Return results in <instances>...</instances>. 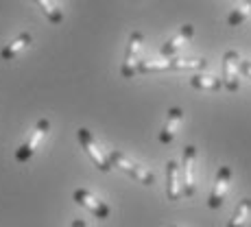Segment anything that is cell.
Wrapping results in <instances>:
<instances>
[{
    "instance_id": "6da1fadb",
    "label": "cell",
    "mask_w": 251,
    "mask_h": 227,
    "mask_svg": "<svg viewBox=\"0 0 251 227\" xmlns=\"http://www.w3.org/2000/svg\"><path fill=\"white\" fill-rule=\"evenodd\" d=\"M109 162H112V166L120 168L123 173H127V175H131L133 179L138 183H142V186H153L155 183V175H153L149 168L140 166L138 162H133V159H129L125 153L120 151H112L109 153Z\"/></svg>"
},
{
    "instance_id": "7a4b0ae2",
    "label": "cell",
    "mask_w": 251,
    "mask_h": 227,
    "mask_svg": "<svg viewBox=\"0 0 251 227\" xmlns=\"http://www.w3.org/2000/svg\"><path fill=\"white\" fill-rule=\"evenodd\" d=\"M142 44H144V35L140 31H133L129 35L127 52H125V61H123V68H120V75L125 79H133L138 75V66L142 61Z\"/></svg>"
},
{
    "instance_id": "3957f363",
    "label": "cell",
    "mask_w": 251,
    "mask_h": 227,
    "mask_svg": "<svg viewBox=\"0 0 251 227\" xmlns=\"http://www.w3.org/2000/svg\"><path fill=\"white\" fill-rule=\"evenodd\" d=\"M48 129H50V120H48V118H40V120H37V125L33 127L31 136H28L20 144V147H18V151H16V159H18V162L24 164V162H28V159L35 155L37 147L42 144V140H44V136L48 133Z\"/></svg>"
},
{
    "instance_id": "277c9868",
    "label": "cell",
    "mask_w": 251,
    "mask_h": 227,
    "mask_svg": "<svg viewBox=\"0 0 251 227\" xmlns=\"http://www.w3.org/2000/svg\"><path fill=\"white\" fill-rule=\"evenodd\" d=\"M76 138H79L81 147L85 149V153L90 155V159L94 162V166L99 168L100 173H109V171H112V162H109V157L105 155L103 151H100L99 142H96V138L90 133V129L81 127L79 131H76Z\"/></svg>"
},
{
    "instance_id": "5b68a950",
    "label": "cell",
    "mask_w": 251,
    "mask_h": 227,
    "mask_svg": "<svg viewBox=\"0 0 251 227\" xmlns=\"http://www.w3.org/2000/svg\"><path fill=\"white\" fill-rule=\"evenodd\" d=\"M72 199H75V203L85 207L90 214H94L96 219H109V214H112L109 205L105 203V201H100L99 197H94L90 190H85V188H76V190L72 192Z\"/></svg>"
},
{
    "instance_id": "8992f818",
    "label": "cell",
    "mask_w": 251,
    "mask_h": 227,
    "mask_svg": "<svg viewBox=\"0 0 251 227\" xmlns=\"http://www.w3.org/2000/svg\"><path fill=\"white\" fill-rule=\"evenodd\" d=\"M195 159H197V147L188 144V147L183 149V164L179 168V173H181V195H186V197H192L195 190H197V186H195Z\"/></svg>"
},
{
    "instance_id": "52a82bcc",
    "label": "cell",
    "mask_w": 251,
    "mask_h": 227,
    "mask_svg": "<svg viewBox=\"0 0 251 227\" xmlns=\"http://www.w3.org/2000/svg\"><path fill=\"white\" fill-rule=\"evenodd\" d=\"M238 52L236 50H227L223 55V88L227 92H238Z\"/></svg>"
},
{
    "instance_id": "ba28073f",
    "label": "cell",
    "mask_w": 251,
    "mask_h": 227,
    "mask_svg": "<svg viewBox=\"0 0 251 227\" xmlns=\"http://www.w3.org/2000/svg\"><path fill=\"white\" fill-rule=\"evenodd\" d=\"M192 35H195V26H192V24H183V26L175 33V35L171 37V40H166V44L162 46V50H160V52H162L164 57H173V55H177V52H179L181 48L192 40Z\"/></svg>"
},
{
    "instance_id": "9c48e42d",
    "label": "cell",
    "mask_w": 251,
    "mask_h": 227,
    "mask_svg": "<svg viewBox=\"0 0 251 227\" xmlns=\"http://www.w3.org/2000/svg\"><path fill=\"white\" fill-rule=\"evenodd\" d=\"M229 181H231V168L229 166H221L219 175H216V181H214V188H212L210 201H207V205H210L212 210H216V207L223 203V197H225V192H227Z\"/></svg>"
},
{
    "instance_id": "30bf717a",
    "label": "cell",
    "mask_w": 251,
    "mask_h": 227,
    "mask_svg": "<svg viewBox=\"0 0 251 227\" xmlns=\"http://www.w3.org/2000/svg\"><path fill=\"white\" fill-rule=\"evenodd\" d=\"M183 123V109L179 107H171L166 114V125H164V129L160 131V142L162 144H171L173 140L177 136V129H179V125Z\"/></svg>"
},
{
    "instance_id": "8fae6325",
    "label": "cell",
    "mask_w": 251,
    "mask_h": 227,
    "mask_svg": "<svg viewBox=\"0 0 251 227\" xmlns=\"http://www.w3.org/2000/svg\"><path fill=\"white\" fill-rule=\"evenodd\" d=\"M166 197H168V201H177L181 197L179 164L173 162V159L166 162Z\"/></svg>"
},
{
    "instance_id": "7c38bea8",
    "label": "cell",
    "mask_w": 251,
    "mask_h": 227,
    "mask_svg": "<svg viewBox=\"0 0 251 227\" xmlns=\"http://www.w3.org/2000/svg\"><path fill=\"white\" fill-rule=\"evenodd\" d=\"M31 42H33V35H31V33H26V31L20 33L16 40L9 42V44L4 46L2 50H0V59H2V61H11L13 57L18 55V52H22L26 46H31Z\"/></svg>"
},
{
    "instance_id": "4fadbf2b",
    "label": "cell",
    "mask_w": 251,
    "mask_h": 227,
    "mask_svg": "<svg viewBox=\"0 0 251 227\" xmlns=\"http://www.w3.org/2000/svg\"><path fill=\"white\" fill-rule=\"evenodd\" d=\"M190 85L195 90H203V92H219L223 88V81L216 79L212 75H195L190 79Z\"/></svg>"
},
{
    "instance_id": "5bb4252c",
    "label": "cell",
    "mask_w": 251,
    "mask_h": 227,
    "mask_svg": "<svg viewBox=\"0 0 251 227\" xmlns=\"http://www.w3.org/2000/svg\"><path fill=\"white\" fill-rule=\"evenodd\" d=\"M249 214H251V199H243L238 205H236V210H234V214H231L227 227H245Z\"/></svg>"
},
{
    "instance_id": "9a60e30c",
    "label": "cell",
    "mask_w": 251,
    "mask_h": 227,
    "mask_svg": "<svg viewBox=\"0 0 251 227\" xmlns=\"http://www.w3.org/2000/svg\"><path fill=\"white\" fill-rule=\"evenodd\" d=\"M37 2V7L44 11V16L48 18V22H52V24H61L64 22V13H61V9L57 7L52 0H35Z\"/></svg>"
},
{
    "instance_id": "2e32d148",
    "label": "cell",
    "mask_w": 251,
    "mask_h": 227,
    "mask_svg": "<svg viewBox=\"0 0 251 227\" xmlns=\"http://www.w3.org/2000/svg\"><path fill=\"white\" fill-rule=\"evenodd\" d=\"M205 59H168V70H203Z\"/></svg>"
},
{
    "instance_id": "e0dca14e",
    "label": "cell",
    "mask_w": 251,
    "mask_h": 227,
    "mask_svg": "<svg viewBox=\"0 0 251 227\" xmlns=\"http://www.w3.org/2000/svg\"><path fill=\"white\" fill-rule=\"evenodd\" d=\"M249 16H251V2H245L243 7L234 9V11L229 13L227 22H229V26H238V24H243V22L247 20Z\"/></svg>"
},
{
    "instance_id": "ac0fdd59",
    "label": "cell",
    "mask_w": 251,
    "mask_h": 227,
    "mask_svg": "<svg viewBox=\"0 0 251 227\" xmlns=\"http://www.w3.org/2000/svg\"><path fill=\"white\" fill-rule=\"evenodd\" d=\"M238 70L251 79V61H238Z\"/></svg>"
},
{
    "instance_id": "d6986e66",
    "label": "cell",
    "mask_w": 251,
    "mask_h": 227,
    "mask_svg": "<svg viewBox=\"0 0 251 227\" xmlns=\"http://www.w3.org/2000/svg\"><path fill=\"white\" fill-rule=\"evenodd\" d=\"M72 227H88V225H85L83 219H75V221H72Z\"/></svg>"
},
{
    "instance_id": "ffe728a7",
    "label": "cell",
    "mask_w": 251,
    "mask_h": 227,
    "mask_svg": "<svg viewBox=\"0 0 251 227\" xmlns=\"http://www.w3.org/2000/svg\"><path fill=\"white\" fill-rule=\"evenodd\" d=\"M171 227H175V225H171Z\"/></svg>"
}]
</instances>
